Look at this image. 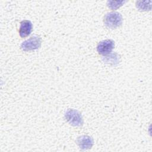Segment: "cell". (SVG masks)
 Segmentation results:
<instances>
[{
    "label": "cell",
    "instance_id": "obj_4",
    "mask_svg": "<svg viewBox=\"0 0 152 152\" xmlns=\"http://www.w3.org/2000/svg\"><path fill=\"white\" fill-rule=\"evenodd\" d=\"M115 47V42L111 39H106L100 42L97 46V51L100 55H108Z\"/></svg>",
    "mask_w": 152,
    "mask_h": 152
},
{
    "label": "cell",
    "instance_id": "obj_2",
    "mask_svg": "<svg viewBox=\"0 0 152 152\" xmlns=\"http://www.w3.org/2000/svg\"><path fill=\"white\" fill-rule=\"evenodd\" d=\"M65 118L70 125L74 126H81L83 124L81 114L74 109H67L65 113Z\"/></svg>",
    "mask_w": 152,
    "mask_h": 152
},
{
    "label": "cell",
    "instance_id": "obj_6",
    "mask_svg": "<svg viewBox=\"0 0 152 152\" xmlns=\"http://www.w3.org/2000/svg\"><path fill=\"white\" fill-rule=\"evenodd\" d=\"M32 23L29 20H23L20 23L19 34L20 37H26L30 34L32 31Z\"/></svg>",
    "mask_w": 152,
    "mask_h": 152
},
{
    "label": "cell",
    "instance_id": "obj_8",
    "mask_svg": "<svg viewBox=\"0 0 152 152\" xmlns=\"http://www.w3.org/2000/svg\"><path fill=\"white\" fill-rule=\"evenodd\" d=\"M125 2V1H108L107 5L110 9L115 10L121 7Z\"/></svg>",
    "mask_w": 152,
    "mask_h": 152
},
{
    "label": "cell",
    "instance_id": "obj_7",
    "mask_svg": "<svg viewBox=\"0 0 152 152\" xmlns=\"http://www.w3.org/2000/svg\"><path fill=\"white\" fill-rule=\"evenodd\" d=\"M151 1H137L136 7L140 11H149L151 10Z\"/></svg>",
    "mask_w": 152,
    "mask_h": 152
},
{
    "label": "cell",
    "instance_id": "obj_5",
    "mask_svg": "<svg viewBox=\"0 0 152 152\" xmlns=\"http://www.w3.org/2000/svg\"><path fill=\"white\" fill-rule=\"evenodd\" d=\"M77 144L82 150L90 149L93 145V138L88 135H81L78 137L76 140Z\"/></svg>",
    "mask_w": 152,
    "mask_h": 152
},
{
    "label": "cell",
    "instance_id": "obj_1",
    "mask_svg": "<svg viewBox=\"0 0 152 152\" xmlns=\"http://www.w3.org/2000/svg\"><path fill=\"white\" fill-rule=\"evenodd\" d=\"M103 21L106 27L115 29L122 24V17L118 12H110L105 15Z\"/></svg>",
    "mask_w": 152,
    "mask_h": 152
},
{
    "label": "cell",
    "instance_id": "obj_3",
    "mask_svg": "<svg viewBox=\"0 0 152 152\" xmlns=\"http://www.w3.org/2000/svg\"><path fill=\"white\" fill-rule=\"evenodd\" d=\"M42 40L39 36H33L24 41L21 45V49L24 51H30L39 49L41 46Z\"/></svg>",
    "mask_w": 152,
    "mask_h": 152
}]
</instances>
